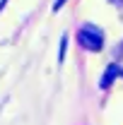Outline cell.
Wrapping results in <instances>:
<instances>
[{
  "instance_id": "1",
  "label": "cell",
  "mask_w": 123,
  "mask_h": 125,
  "mask_svg": "<svg viewBox=\"0 0 123 125\" xmlns=\"http://www.w3.org/2000/svg\"><path fill=\"white\" fill-rule=\"evenodd\" d=\"M77 41H80V46L87 48V51H101V46H104V34H101V29H97L94 24H85L82 29L77 31Z\"/></svg>"
},
{
  "instance_id": "2",
  "label": "cell",
  "mask_w": 123,
  "mask_h": 125,
  "mask_svg": "<svg viewBox=\"0 0 123 125\" xmlns=\"http://www.w3.org/2000/svg\"><path fill=\"white\" fill-rule=\"evenodd\" d=\"M118 75H121V67H118V65H109V70L104 72V77H101V84H99V87H101V89H109L111 82L118 77Z\"/></svg>"
},
{
  "instance_id": "3",
  "label": "cell",
  "mask_w": 123,
  "mask_h": 125,
  "mask_svg": "<svg viewBox=\"0 0 123 125\" xmlns=\"http://www.w3.org/2000/svg\"><path fill=\"white\" fill-rule=\"evenodd\" d=\"M65 48H68V34H63V39H61V51H58V62L65 60Z\"/></svg>"
},
{
  "instance_id": "4",
  "label": "cell",
  "mask_w": 123,
  "mask_h": 125,
  "mask_svg": "<svg viewBox=\"0 0 123 125\" xmlns=\"http://www.w3.org/2000/svg\"><path fill=\"white\" fill-rule=\"evenodd\" d=\"M63 5H65V0H56V2H53V12H58Z\"/></svg>"
},
{
  "instance_id": "5",
  "label": "cell",
  "mask_w": 123,
  "mask_h": 125,
  "mask_svg": "<svg viewBox=\"0 0 123 125\" xmlns=\"http://www.w3.org/2000/svg\"><path fill=\"white\" fill-rule=\"evenodd\" d=\"M7 2H10V0H0V12L5 10V5H7Z\"/></svg>"
},
{
  "instance_id": "6",
  "label": "cell",
  "mask_w": 123,
  "mask_h": 125,
  "mask_svg": "<svg viewBox=\"0 0 123 125\" xmlns=\"http://www.w3.org/2000/svg\"><path fill=\"white\" fill-rule=\"evenodd\" d=\"M116 2H123V0H116Z\"/></svg>"
}]
</instances>
